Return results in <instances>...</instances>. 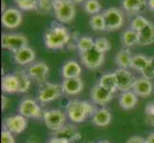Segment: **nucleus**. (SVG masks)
Listing matches in <instances>:
<instances>
[{
  "instance_id": "f03ea898",
  "label": "nucleus",
  "mask_w": 154,
  "mask_h": 143,
  "mask_svg": "<svg viewBox=\"0 0 154 143\" xmlns=\"http://www.w3.org/2000/svg\"><path fill=\"white\" fill-rule=\"evenodd\" d=\"M97 111L94 103L85 100H71L66 106V115L73 123H82Z\"/></svg>"
},
{
  "instance_id": "c9c22d12",
  "label": "nucleus",
  "mask_w": 154,
  "mask_h": 143,
  "mask_svg": "<svg viewBox=\"0 0 154 143\" xmlns=\"http://www.w3.org/2000/svg\"><path fill=\"white\" fill-rule=\"evenodd\" d=\"M94 46L96 47L99 51L104 52V54L111 49V43L106 37H99L97 39H95Z\"/></svg>"
},
{
  "instance_id": "f704fd0d",
  "label": "nucleus",
  "mask_w": 154,
  "mask_h": 143,
  "mask_svg": "<svg viewBox=\"0 0 154 143\" xmlns=\"http://www.w3.org/2000/svg\"><path fill=\"white\" fill-rule=\"evenodd\" d=\"M55 1L56 0H38V10L42 14L51 13Z\"/></svg>"
},
{
  "instance_id": "9d476101",
  "label": "nucleus",
  "mask_w": 154,
  "mask_h": 143,
  "mask_svg": "<svg viewBox=\"0 0 154 143\" xmlns=\"http://www.w3.org/2000/svg\"><path fill=\"white\" fill-rule=\"evenodd\" d=\"M27 73L32 80L39 84H44L47 82V78L49 76V67L45 62H35L29 65Z\"/></svg>"
},
{
  "instance_id": "cd10ccee",
  "label": "nucleus",
  "mask_w": 154,
  "mask_h": 143,
  "mask_svg": "<svg viewBox=\"0 0 154 143\" xmlns=\"http://www.w3.org/2000/svg\"><path fill=\"white\" fill-rule=\"evenodd\" d=\"M98 84L102 87L109 90V91H111L114 94L117 90H118V88H117V83H116V78H115L114 73H104V75H103L100 77Z\"/></svg>"
},
{
  "instance_id": "8fccbe9b",
  "label": "nucleus",
  "mask_w": 154,
  "mask_h": 143,
  "mask_svg": "<svg viewBox=\"0 0 154 143\" xmlns=\"http://www.w3.org/2000/svg\"><path fill=\"white\" fill-rule=\"evenodd\" d=\"M88 143H95V142H88Z\"/></svg>"
},
{
  "instance_id": "5701e85b",
  "label": "nucleus",
  "mask_w": 154,
  "mask_h": 143,
  "mask_svg": "<svg viewBox=\"0 0 154 143\" xmlns=\"http://www.w3.org/2000/svg\"><path fill=\"white\" fill-rule=\"evenodd\" d=\"M2 91L6 94L18 93V80L15 73H9L2 76L1 81Z\"/></svg>"
},
{
  "instance_id": "4be33fe9",
  "label": "nucleus",
  "mask_w": 154,
  "mask_h": 143,
  "mask_svg": "<svg viewBox=\"0 0 154 143\" xmlns=\"http://www.w3.org/2000/svg\"><path fill=\"white\" fill-rule=\"evenodd\" d=\"M112 120L110 111L106 108L97 109L95 114L92 115V122L98 127H106L108 126Z\"/></svg>"
},
{
  "instance_id": "c85d7f7f",
  "label": "nucleus",
  "mask_w": 154,
  "mask_h": 143,
  "mask_svg": "<svg viewBox=\"0 0 154 143\" xmlns=\"http://www.w3.org/2000/svg\"><path fill=\"white\" fill-rule=\"evenodd\" d=\"M149 63H150V57H147L145 55H135L132 57L130 68L139 72H142Z\"/></svg>"
},
{
  "instance_id": "4468645a",
  "label": "nucleus",
  "mask_w": 154,
  "mask_h": 143,
  "mask_svg": "<svg viewBox=\"0 0 154 143\" xmlns=\"http://www.w3.org/2000/svg\"><path fill=\"white\" fill-rule=\"evenodd\" d=\"M114 97V93H112L109 90L102 87L99 84H96L90 93V97L94 104L105 106L107 105Z\"/></svg>"
},
{
  "instance_id": "aec40b11",
  "label": "nucleus",
  "mask_w": 154,
  "mask_h": 143,
  "mask_svg": "<svg viewBox=\"0 0 154 143\" xmlns=\"http://www.w3.org/2000/svg\"><path fill=\"white\" fill-rule=\"evenodd\" d=\"M122 6L127 13L135 15L146 8L147 1L146 0H122Z\"/></svg>"
},
{
  "instance_id": "e433bc0d",
  "label": "nucleus",
  "mask_w": 154,
  "mask_h": 143,
  "mask_svg": "<svg viewBox=\"0 0 154 143\" xmlns=\"http://www.w3.org/2000/svg\"><path fill=\"white\" fill-rule=\"evenodd\" d=\"M11 132L6 129H3L1 133V143H15L14 136Z\"/></svg>"
},
{
  "instance_id": "0eeeda50",
  "label": "nucleus",
  "mask_w": 154,
  "mask_h": 143,
  "mask_svg": "<svg viewBox=\"0 0 154 143\" xmlns=\"http://www.w3.org/2000/svg\"><path fill=\"white\" fill-rule=\"evenodd\" d=\"M1 46L3 49L15 52L28 46V38L22 34L5 33L1 37Z\"/></svg>"
},
{
  "instance_id": "c756f323",
  "label": "nucleus",
  "mask_w": 154,
  "mask_h": 143,
  "mask_svg": "<svg viewBox=\"0 0 154 143\" xmlns=\"http://www.w3.org/2000/svg\"><path fill=\"white\" fill-rule=\"evenodd\" d=\"M89 25L91 29L95 31H105V22L103 13L94 14L89 20Z\"/></svg>"
},
{
  "instance_id": "f3484780",
  "label": "nucleus",
  "mask_w": 154,
  "mask_h": 143,
  "mask_svg": "<svg viewBox=\"0 0 154 143\" xmlns=\"http://www.w3.org/2000/svg\"><path fill=\"white\" fill-rule=\"evenodd\" d=\"M132 91L139 97H147L153 92V83L145 77L135 78Z\"/></svg>"
},
{
  "instance_id": "a19ab883",
  "label": "nucleus",
  "mask_w": 154,
  "mask_h": 143,
  "mask_svg": "<svg viewBox=\"0 0 154 143\" xmlns=\"http://www.w3.org/2000/svg\"><path fill=\"white\" fill-rule=\"evenodd\" d=\"M47 143H70V142H68L64 139H57V137L53 136L52 139H50L48 141H47Z\"/></svg>"
},
{
  "instance_id": "09e8293b",
  "label": "nucleus",
  "mask_w": 154,
  "mask_h": 143,
  "mask_svg": "<svg viewBox=\"0 0 154 143\" xmlns=\"http://www.w3.org/2000/svg\"><path fill=\"white\" fill-rule=\"evenodd\" d=\"M97 143H109L108 141H106V140H103V141H99Z\"/></svg>"
},
{
  "instance_id": "473e14b6",
  "label": "nucleus",
  "mask_w": 154,
  "mask_h": 143,
  "mask_svg": "<svg viewBox=\"0 0 154 143\" xmlns=\"http://www.w3.org/2000/svg\"><path fill=\"white\" fill-rule=\"evenodd\" d=\"M17 8L22 10H38V0H14Z\"/></svg>"
},
{
  "instance_id": "39448f33",
  "label": "nucleus",
  "mask_w": 154,
  "mask_h": 143,
  "mask_svg": "<svg viewBox=\"0 0 154 143\" xmlns=\"http://www.w3.org/2000/svg\"><path fill=\"white\" fill-rule=\"evenodd\" d=\"M105 22V31H114L121 29L125 23L123 12L118 8H108L103 12Z\"/></svg>"
},
{
  "instance_id": "dca6fc26",
  "label": "nucleus",
  "mask_w": 154,
  "mask_h": 143,
  "mask_svg": "<svg viewBox=\"0 0 154 143\" xmlns=\"http://www.w3.org/2000/svg\"><path fill=\"white\" fill-rule=\"evenodd\" d=\"M61 86L63 89V93L72 97V95H78L82 92L84 83L81 77L65 78L63 79Z\"/></svg>"
},
{
  "instance_id": "423d86ee",
  "label": "nucleus",
  "mask_w": 154,
  "mask_h": 143,
  "mask_svg": "<svg viewBox=\"0 0 154 143\" xmlns=\"http://www.w3.org/2000/svg\"><path fill=\"white\" fill-rule=\"evenodd\" d=\"M81 59L82 64L89 70H98L104 62V52L99 51L96 47H93L84 52H81Z\"/></svg>"
},
{
  "instance_id": "2eb2a0df",
  "label": "nucleus",
  "mask_w": 154,
  "mask_h": 143,
  "mask_svg": "<svg viewBox=\"0 0 154 143\" xmlns=\"http://www.w3.org/2000/svg\"><path fill=\"white\" fill-rule=\"evenodd\" d=\"M53 136L54 137L64 139L70 143L78 141L82 139L81 133L77 129V127L73 124H65L57 131L53 132Z\"/></svg>"
},
{
  "instance_id": "a18cd8bd",
  "label": "nucleus",
  "mask_w": 154,
  "mask_h": 143,
  "mask_svg": "<svg viewBox=\"0 0 154 143\" xmlns=\"http://www.w3.org/2000/svg\"><path fill=\"white\" fill-rule=\"evenodd\" d=\"M146 121L148 122V124H150L151 126L154 127V116H151V118H146Z\"/></svg>"
},
{
  "instance_id": "a878e982",
  "label": "nucleus",
  "mask_w": 154,
  "mask_h": 143,
  "mask_svg": "<svg viewBox=\"0 0 154 143\" xmlns=\"http://www.w3.org/2000/svg\"><path fill=\"white\" fill-rule=\"evenodd\" d=\"M14 73L18 80V93L20 94L27 93L31 87V81H32V79L29 76L27 71L19 70V71H17Z\"/></svg>"
},
{
  "instance_id": "ddd939ff",
  "label": "nucleus",
  "mask_w": 154,
  "mask_h": 143,
  "mask_svg": "<svg viewBox=\"0 0 154 143\" xmlns=\"http://www.w3.org/2000/svg\"><path fill=\"white\" fill-rule=\"evenodd\" d=\"M2 26L7 29H15L22 22V13L17 8H8L3 12Z\"/></svg>"
},
{
  "instance_id": "6e6552de",
  "label": "nucleus",
  "mask_w": 154,
  "mask_h": 143,
  "mask_svg": "<svg viewBox=\"0 0 154 143\" xmlns=\"http://www.w3.org/2000/svg\"><path fill=\"white\" fill-rule=\"evenodd\" d=\"M18 113L26 118H43L44 112L39 104L32 98H23L18 105Z\"/></svg>"
},
{
  "instance_id": "20e7f679",
  "label": "nucleus",
  "mask_w": 154,
  "mask_h": 143,
  "mask_svg": "<svg viewBox=\"0 0 154 143\" xmlns=\"http://www.w3.org/2000/svg\"><path fill=\"white\" fill-rule=\"evenodd\" d=\"M63 93L62 86L60 84L46 82L41 84L38 93V99L42 104H46L60 98Z\"/></svg>"
},
{
  "instance_id": "ea45409f",
  "label": "nucleus",
  "mask_w": 154,
  "mask_h": 143,
  "mask_svg": "<svg viewBox=\"0 0 154 143\" xmlns=\"http://www.w3.org/2000/svg\"><path fill=\"white\" fill-rule=\"evenodd\" d=\"M126 143H146V139L141 136H132L126 141Z\"/></svg>"
},
{
  "instance_id": "de8ad7c7",
  "label": "nucleus",
  "mask_w": 154,
  "mask_h": 143,
  "mask_svg": "<svg viewBox=\"0 0 154 143\" xmlns=\"http://www.w3.org/2000/svg\"><path fill=\"white\" fill-rule=\"evenodd\" d=\"M150 65L152 66L153 70H154V55L150 57Z\"/></svg>"
},
{
  "instance_id": "2f4dec72",
  "label": "nucleus",
  "mask_w": 154,
  "mask_h": 143,
  "mask_svg": "<svg viewBox=\"0 0 154 143\" xmlns=\"http://www.w3.org/2000/svg\"><path fill=\"white\" fill-rule=\"evenodd\" d=\"M84 10L89 14H98L102 10V5L98 0H86L83 5Z\"/></svg>"
},
{
  "instance_id": "79ce46f5",
  "label": "nucleus",
  "mask_w": 154,
  "mask_h": 143,
  "mask_svg": "<svg viewBox=\"0 0 154 143\" xmlns=\"http://www.w3.org/2000/svg\"><path fill=\"white\" fill-rule=\"evenodd\" d=\"M1 100H2V110H5L7 107H8V104H9V98L6 97L5 94H2V97H1Z\"/></svg>"
},
{
  "instance_id": "1a4fd4ad",
  "label": "nucleus",
  "mask_w": 154,
  "mask_h": 143,
  "mask_svg": "<svg viewBox=\"0 0 154 143\" xmlns=\"http://www.w3.org/2000/svg\"><path fill=\"white\" fill-rule=\"evenodd\" d=\"M43 120L47 128L55 132L65 125L66 113H63L60 109H51L45 111L43 115Z\"/></svg>"
},
{
  "instance_id": "c03bdc74",
  "label": "nucleus",
  "mask_w": 154,
  "mask_h": 143,
  "mask_svg": "<svg viewBox=\"0 0 154 143\" xmlns=\"http://www.w3.org/2000/svg\"><path fill=\"white\" fill-rule=\"evenodd\" d=\"M147 7L150 10L154 12V0H147Z\"/></svg>"
},
{
  "instance_id": "412c9836",
  "label": "nucleus",
  "mask_w": 154,
  "mask_h": 143,
  "mask_svg": "<svg viewBox=\"0 0 154 143\" xmlns=\"http://www.w3.org/2000/svg\"><path fill=\"white\" fill-rule=\"evenodd\" d=\"M82 73V67L75 60H69L65 62L61 69V75L63 79L79 77Z\"/></svg>"
},
{
  "instance_id": "49530a36",
  "label": "nucleus",
  "mask_w": 154,
  "mask_h": 143,
  "mask_svg": "<svg viewBox=\"0 0 154 143\" xmlns=\"http://www.w3.org/2000/svg\"><path fill=\"white\" fill-rule=\"evenodd\" d=\"M71 1L75 4H79V3H82L84 1H86V0H71Z\"/></svg>"
},
{
  "instance_id": "72a5a7b5",
  "label": "nucleus",
  "mask_w": 154,
  "mask_h": 143,
  "mask_svg": "<svg viewBox=\"0 0 154 143\" xmlns=\"http://www.w3.org/2000/svg\"><path fill=\"white\" fill-rule=\"evenodd\" d=\"M148 23H149V21H148L146 17L142 16V15H136L131 21L130 28L136 31H140L142 29H144Z\"/></svg>"
},
{
  "instance_id": "b1692460",
  "label": "nucleus",
  "mask_w": 154,
  "mask_h": 143,
  "mask_svg": "<svg viewBox=\"0 0 154 143\" xmlns=\"http://www.w3.org/2000/svg\"><path fill=\"white\" fill-rule=\"evenodd\" d=\"M139 34V42L141 46H148L154 43V24L149 22L144 29H142Z\"/></svg>"
},
{
  "instance_id": "58836bf2",
  "label": "nucleus",
  "mask_w": 154,
  "mask_h": 143,
  "mask_svg": "<svg viewBox=\"0 0 154 143\" xmlns=\"http://www.w3.org/2000/svg\"><path fill=\"white\" fill-rule=\"evenodd\" d=\"M145 113H146V118H151V116H154V101H151V102L147 103L146 105Z\"/></svg>"
},
{
  "instance_id": "7ed1b4c3",
  "label": "nucleus",
  "mask_w": 154,
  "mask_h": 143,
  "mask_svg": "<svg viewBox=\"0 0 154 143\" xmlns=\"http://www.w3.org/2000/svg\"><path fill=\"white\" fill-rule=\"evenodd\" d=\"M53 12L57 21L63 24L71 23L76 16V6L71 0H56Z\"/></svg>"
},
{
  "instance_id": "f8f14e48",
  "label": "nucleus",
  "mask_w": 154,
  "mask_h": 143,
  "mask_svg": "<svg viewBox=\"0 0 154 143\" xmlns=\"http://www.w3.org/2000/svg\"><path fill=\"white\" fill-rule=\"evenodd\" d=\"M114 75L116 78L117 88H118L119 91H121L122 93L131 91L134 85L135 78L128 70L119 68L114 72Z\"/></svg>"
},
{
  "instance_id": "a211bd4d",
  "label": "nucleus",
  "mask_w": 154,
  "mask_h": 143,
  "mask_svg": "<svg viewBox=\"0 0 154 143\" xmlns=\"http://www.w3.org/2000/svg\"><path fill=\"white\" fill-rule=\"evenodd\" d=\"M35 58V51L28 46L14 52V60L17 64L20 66L31 65L32 63H34Z\"/></svg>"
},
{
  "instance_id": "37998d69",
  "label": "nucleus",
  "mask_w": 154,
  "mask_h": 143,
  "mask_svg": "<svg viewBox=\"0 0 154 143\" xmlns=\"http://www.w3.org/2000/svg\"><path fill=\"white\" fill-rule=\"evenodd\" d=\"M146 143H154V133L149 134V136H147V137L146 139Z\"/></svg>"
},
{
  "instance_id": "4c0bfd02",
  "label": "nucleus",
  "mask_w": 154,
  "mask_h": 143,
  "mask_svg": "<svg viewBox=\"0 0 154 143\" xmlns=\"http://www.w3.org/2000/svg\"><path fill=\"white\" fill-rule=\"evenodd\" d=\"M141 73H142L143 77L148 79V80H152V79L154 78V70H153L152 66L150 65V63Z\"/></svg>"
},
{
  "instance_id": "bb28decb",
  "label": "nucleus",
  "mask_w": 154,
  "mask_h": 143,
  "mask_svg": "<svg viewBox=\"0 0 154 143\" xmlns=\"http://www.w3.org/2000/svg\"><path fill=\"white\" fill-rule=\"evenodd\" d=\"M139 42V34L138 31L130 29H126L122 36V43L124 45V48H129L133 47L134 45L138 44Z\"/></svg>"
},
{
  "instance_id": "9b49d317",
  "label": "nucleus",
  "mask_w": 154,
  "mask_h": 143,
  "mask_svg": "<svg viewBox=\"0 0 154 143\" xmlns=\"http://www.w3.org/2000/svg\"><path fill=\"white\" fill-rule=\"evenodd\" d=\"M3 126L12 134L19 135L27 128V118L20 114L11 115L4 119Z\"/></svg>"
},
{
  "instance_id": "6ab92c4d",
  "label": "nucleus",
  "mask_w": 154,
  "mask_h": 143,
  "mask_svg": "<svg viewBox=\"0 0 154 143\" xmlns=\"http://www.w3.org/2000/svg\"><path fill=\"white\" fill-rule=\"evenodd\" d=\"M138 101H139V97L132 90L127 92H123L119 97L120 106L126 111L134 109L138 104Z\"/></svg>"
},
{
  "instance_id": "f257e3e1",
  "label": "nucleus",
  "mask_w": 154,
  "mask_h": 143,
  "mask_svg": "<svg viewBox=\"0 0 154 143\" xmlns=\"http://www.w3.org/2000/svg\"><path fill=\"white\" fill-rule=\"evenodd\" d=\"M71 37L70 31L66 27L60 24H54L46 31L44 44L49 50H60L69 44Z\"/></svg>"
},
{
  "instance_id": "393cba45",
  "label": "nucleus",
  "mask_w": 154,
  "mask_h": 143,
  "mask_svg": "<svg viewBox=\"0 0 154 143\" xmlns=\"http://www.w3.org/2000/svg\"><path fill=\"white\" fill-rule=\"evenodd\" d=\"M133 55L128 48H123L117 52L115 57V62L121 69H128L131 67V61Z\"/></svg>"
},
{
  "instance_id": "7c9ffc66",
  "label": "nucleus",
  "mask_w": 154,
  "mask_h": 143,
  "mask_svg": "<svg viewBox=\"0 0 154 143\" xmlns=\"http://www.w3.org/2000/svg\"><path fill=\"white\" fill-rule=\"evenodd\" d=\"M95 44V40L91 36H82L77 41V49L79 50V54L84 52L90 49H92Z\"/></svg>"
}]
</instances>
